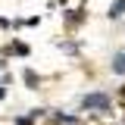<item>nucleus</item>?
I'll use <instances>...</instances> for the list:
<instances>
[{"label":"nucleus","mask_w":125,"mask_h":125,"mask_svg":"<svg viewBox=\"0 0 125 125\" xmlns=\"http://www.w3.org/2000/svg\"><path fill=\"white\" fill-rule=\"evenodd\" d=\"M84 106H106V97H84Z\"/></svg>","instance_id":"nucleus-2"},{"label":"nucleus","mask_w":125,"mask_h":125,"mask_svg":"<svg viewBox=\"0 0 125 125\" xmlns=\"http://www.w3.org/2000/svg\"><path fill=\"white\" fill-rule=\"evenodd\" d=\"M122 10H125V0H116V6L109 10V16H122Z\"/></svg>","instance_id":"nucleus-3"},{"label":"nucleus","mask_w":125,"mask_h":125,"mask_svg":"<svg viewBox=\"0 0 125 125\" xmlns=\"http://www.w3.org/2000/svg\"><path fill=\"white\" fill-rule=\"evenodd\" d=\"M113 72H119V75H125V53H119V56L113 60Z\"/></svg>","instance_id":"nucleus-1"}]
</instances>
